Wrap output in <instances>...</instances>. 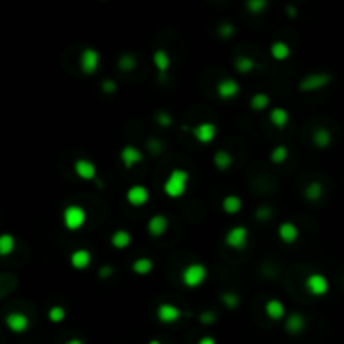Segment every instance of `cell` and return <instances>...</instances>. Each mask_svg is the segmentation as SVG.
<instances>
[{
  "instance_id": "cell-26",
  "label": "cell",
  "mask_w": 344,
  "mask_h": 344,
  "mask_svg": "<svg viewBox=\"0 0 344 344\" xmlns=\"http://www.w3.org/2000/svg\"><path fill=\"white\" fill-rule=\"evenodd\" d=\"M233 65H235V71L237 73H240V74H249L250 71H254L255 69V61L252 57H249V56H240V57H237L235 61H233Z\"/></svg>"
},
{
  "instance_id": "cell-37",
  "label": "cell",
  "mask_w": 344,
  "mask_h": 344,
  "mask_svg": "<svg viewBox=\"0 0 344 344\" xmlns=\"http://www.w3.org/2000/svg\"><path fill=\"white\" fill-rule=\"evenodd\" d=\"M156 123L160 124V126H171V123H173V118L170 116L168 113H158L156 114Z\"/></svg>"
},
{
  "instance_id": "cell-30",
  "label": "cell",
  "mask_w": 344,
  "mask_h": 344,
  "mask_svg": "<svg viewBox=\"0 0 344 344\" xmlns=\"http://www.w3.org/2000/svg\"><path fill=\"white\" fill-rule=\"evenodd\" d=\"M313 141L319 148H327L331 145V133L326 128H318L313 133Z\"/></svg>"
},
{
  "instance_id": "cell-7",
  "label": "cell",
  "mask_w": 344,
  "mask_h": 344,
  "mask_svg": "<svg viewBox=\"0 0 344 344\" xmlns=\"http://www.w3.org/2000/svg\"><path fill=\"white\" fill-rule=\"evenodd\" d=\"M331 83V76L329 74H323V73H314L309 74L305 78L301 79L299 83V89L301 91H318L321 87H324Z\"/></svg>"
},
{
  "instance_id": "cell-18",
  "label": "cell",
  "mask_w": 344,
  "mask_h": 344,
  "mask_svg": "<svg viewBox=\"0 0 344 344\" xmlns=\"http://www.w3.org/2000/svg\"><path fill=\"white\" fill-rule=\"evenodd\" d=\"M151 59H153V64H155L158 73H161V74L168 73V69H170V65H171V57L165 49H156V51H153Z\"/></svg>"
},
{
  "instance_id": "cell-12",
  "label": "cell",
  "mask_w": 344,
  "mask_h": 344,
  "mask_svg": "<svg viewBox=\"0 0 344 344\" xmlns=\"http://www.w3.org/2000/svg\"><path fill=\"white\" fill-rule=\"evenodd\" d=\"M240 92V84L233 78H223L217 83V94L220 99H233Z\"/></svg>"
},
{
  "instance_id": "cell-11",
  "label": "cell",
  "mask_w": 344,
  "mask_h": 344,
  "mask_svg": "<svg viewBox=\"0 0 344 344\" xmlns=\"http://www.w3.org/2000/svg\"><path fill=\"white\" fill-rule=\"evenodd\" d=\"M156 316L163 324H173L182 318V311H180L178 305H175L171 302H163L158 305Z\"/></svg>"
},
{
  "instance_id": "cell-46",
  "label": "cell",
  "mask_w": 344,
  "mask_h": 344,
  "mask_svg": "<svg viewBox=\"0 0 344 344\" xmlns=\"http://www.w3.org/2000/svg\"><path fill=\"white\" fill-rule=\"evenodd\" d=\"M148 344H161V342H160V341H158V339H151V341H150Z\"/></svg>"
},
{
  "instance_id": "cell-1",
  "label": "cell",
  "mask_w": 344,
  "mask_h": 344,
  "mask_svg": "<svg viewBox=\"0 0 344 344\" xmlns=\"http://www.w3.org/2000/svg\"><path fill=\"white\" fill-rule=\"evenodd\" d=\"M190 182V175L183 168H173L170 175L166 177L165 183H163V192H165L170 198H180L185 192H187Z\"/></svg>"
},
{
  "instance_id": "cell-15",
  "label": "cell",
  "mask_w": 344,
  "mask_h": 344,
  "mask_svg": "<svg viewBox=\"0 0 344 344\" xmlns=\"http://www.w3.org/2000/svg\"><path fill=\"white\" fill-rule=\"evenodd\" d=\"M146 228H148V233L151 237H161L163 233H166L168 230V217L163 214L153 215L148 220Z\"/></svg>"
},
{
  "instance_id": "cell-16",
  "label": "cell",
  "mask_w": 344,
  "mask_h": 344,
  "mask_svg": "<svg viewBox=\"0 0 344 344\" xmlns=\"http://www.w3.org/2000/svg\"><path fill=\"white\" fill-rule=\"evenodd\" d=\"M91 252L86 249H76L73 254H71L69 262L71 265L74 267L76 270H84L91 265Z\"/></svg>"
},
{
  "instance_id": "cell-4",
  "label": "cell",
  "mask_w": 344,
  "mask_h": 344,
  "mask_svg": "<svg viewBox=\"0 0 344 344\" xmlns=\"http://www.w3.org/2000/svg\"><path fill=\"white\" fill-rule=\"evenodd\" d=\"M249 242V230L245 225H235L225 233V244L227 247L233 250H242Z\"/></svg>"
},
{
  "instance_id": "cell-21",
  "label": "cell",
  "mask_w": 344,
  "mask_h": 344,
  "mask_svg": "<svg viewBox=\"0 0 344 344\" xmlns=\"http://www.w3.org/2000/svg\"><path fill=\"white\" fill-rule=\"evenodd\" d=\"M269 121L272 126L276 128H284L289 123V111L286 108H272L269 113Z\"/></svg>"
},
{
  "instance_id": "cell-14",
  "label": "cell",
  "mask_w": 344,
  "mask_h": 344,
  "mask_svg": "<svg viewBox=\"0 0 344 344\" xmlns=\"http://www.w3.org/2000/svg\"><path fill=\"white\" fill-rule=\"evenodd\" d=\"M119 158H121L123 165L126 168H133L136 165H140L143 161V153L134 145H126L119 153Z\"/></svg>"
},
{
  "instance_id": "cell-28",
  "label": "cell",
  "mask_w": 344,
  "mask_h": 344,
  "mask_svg": "<svg viewBox=\"0 0 344 344\" xmlns=\"http://www.w3.org/2000/svg\"><path fill=\"white\" fill-rule=\"evenodd\" d=\"M15 250V238L10 233L0 235V257H7Z\"/></svg>"
},
{
  "instance_id": "cell-34",
  "label": "cell",
  "mask_w": 344,
  "mask_h": 344,
  "mask_svg": "<svg viewBox=\"0 0 344 344\" xmlns=\"http://www.w3.org/2000/svg\"><path fill=\"white\" fill-rule=\"evenodd\" d=\"M47 318L54 324L62 323V321L65 319V309L62 307V305H52V307L49 309V313H47Z\"/></svg>"
},
{
  "instance_id": "cell-33",
  "label": "cell",
  "mask_w": 344,
  "mask_h": 344,
  "mask_svg": "<svg viewBox=\"0 0 344 344\" xmlns=\"http://www.w3.org/2000/svg\"><path fill=\"white\" fill-rule=\"evenodd\" d=\"M118 65L123 73H129V71H133L136 67V57L133 54H123V56L119 57Z\"/></svg>"
},
{
  "instance_id": "cell-31",
  "label": "cell",
  "mask_w": 344,
  "mask_h": 344,
  "mask_svg": "<svg viewBox=\"0 0 344 344\" xmlns=\"http://www.w3.org/2000/svg\"><path fill=\"white\" fill-rule=\"evenodd\" d=\"M323 192H324L323 185H321L319 182H313L305 187L304 195H305V198L311 200V201H318L321 196H323Z\"/></svg>"
},
{
  "instance_id": "cell-41",
  "label": "cell",
  "mask_w": 344,
  "mask_h": 344,
  "mask_svg": "<svg viewBox=\"0 0 344 344\" xmlns=\"http://www.w3.org/2000/svg\"><path fill=\"white\" fill-rule=\"evenodd\" d=\"M201 323L203 324H214L215 323V314L214 313H205L201 316Z\"/></svg>"
},
{
  "instance_id": "cell-24",
  "label": "cell",
  "mask_w": 344,
  "mask_h": 344,
  "mask_svg": "<svg viewBox=\"0 0 344 344\" xmlns=\"http://www.w3.org/2000/svg\"><path fill=\"white\" fill-rule=\"evenodd\" d=\"M270 56L274 57L276 61H286V59L291 56V47H289L286 42L276 41L272 42L270 46Z\"/></svg>"
},
{
  "instance_id": "cell-35",
  "label": "cell",
  "mask_w": 344,
  "mask_h": 344,
  "mask_svg": "<svg viewBox=\"0 0 344 344\" xmlns=\"http://www.w3.org/2000/svg\"><path fill=\"white\" fill-rule=\"evenodd\" d=\"M245 7L250 10V14L259 15L260 12H264L267 9V2L265 0H247V2H245Z\"/></svg>"
},
{
  "instance_id": "cell-19",
  "label": "cell",
  "mask_w": 344,
  "mask_h": 344,
  "mask_svg": "<svg viewBox=\"0 0 344 344\" xmlns=\"http://www.w3.org/2000/svg\"><path fill=\"white\" fill-rule=\"evenodd\" d=\"M264 311L267 318L272 321H281L284 316H286V305H284L279 299H269V301L265 302Z\"/></svg>"
},
{
  "instance_id": "cell-9",
  "label": "cell",
  "mask_w": 344,
  "mask_h": 344,
  "mask_svg": "<svg viewBox=\"0 0 344 344\" xmlns=\"http://www.w3.org/2000/svg\"><path fill=\"white\" fill-rule=\"evenodd\" d=\"M5 324H7L9 329L12 332H15V334H20V332H25L27 329H29L30 321L24 313L15 311V313H9L7 316H5Z\"/></svg>"
},
{
  "instance_id": "cell-13",
  "label": "cell",
  "mask_w": 344,
  "mask_h": 344,
  "mask_svg": "<svg viewBox=\"0 0 344 344\" xmlns=\"http://www.w3.org/2000/svg\"><path fill=\"white\" fill-rule=\"evenodd\" d=\"M126 200L131 207H143L150 200V190L145 185H133L128 188Z\"/></svg>"
},
{
  "instance_id": "cell-5",
  "label": "cell",
  "mask_w": 344,
  "mask_h": 344,
  "mask_svg": "<svg viewBox=\"0 0 344 344\" xmlns=\"http://www.w3.org/2000/svg\"><path fill=\"white\" fill-rule=\"evenodd\" d=\"M101 54L92 47H86L79 56V65L84 74H94L99 69Z\"/></svg>"
},
{
  "instance_id": "cell-20",
  "label": "cell",
  "mask_w": 344,
  "mask_h": 344,
  "mask_svg": "<svg viewBox=\"0 0 344 344\" xmlns=\"http://www.w3.org/2000/svg\"><path fill=\"white\" fill-rule=\"evenodd\" d=\"M131 240H133V237H131V233L128 230H124V228H119V230L111 233V245L118 250L129 247Z\"/></svg>"
},
{
  "instance_id": "cell-3",
  "label": "cell",
  "mask_w": 344,
  "mask_h": 344,
  "mask_svg": "<svg viewBox=\"0 0 344 344\" xmlns=\"http://www.w3.org/2000/svg\"><path fill=\"white\" fill-rule=\"evenodd\" d=\"M62 222L67 230H71V232L79 230V228L84 227V223L87 222V214L81 205L71 203L65 207L62 212Z\"/></svg>"
},
{
  "instance_id": "cell-39",
  "label": "cell",
  "mask_w": 344,
  "mask_h": 344,
  "mask_svg": "<svg viewBox=\"0 0 344 344\" xmlns=\"http://www.w3.org/2000/svg\"><path fill=\"white\" fill-rule=\"evenodd\" d=\"M255 217L259 218V220H269V218L272 217V212L269 207H260V209L255 212Z\"/></svg>"
},
{
  "instance_id": "cell-25",
  "label": "cell",
  "mask_w": 344,
  "mask_h": 344,
  "mask_svg": "<svg viewBox=\"0 0 344 344\" xmlns=\"http://www.w3.org/2000/svg\"><path fill=\"white\" fill-rule=\"evenodd\" d=\"M214 165L218 168V170H228L233 165V158L228 151L225 150H218L214 155Z\"/></svg>"
},
{
  "instance_id": "cell-40",
  "label": "cell",
  "mask_w": 344,
  "mask_h": 344,
  "mask_svg": "<svg viewBox=\"0 0 344 344\" xmlns=\"http://www.w3.org/2000/svg\"><path fill=\"white\" fill-rule=\"evenodd\" d=\"M101 87H102V91L106 92V94H113L114 91H116V83H114L113 79H106V81H102V84H101Z\"/></svg>"
},
{
  "instance_id": "cell-27",
  "label": "cell",
  "mask_w": 344,
  "mask_h": 344,
  "mask_svg": "<svg viewBox=\"0 0 344 344\" xmlns=\"http://www.w3.org/2000/svg\"><path fill=\"white\" fill-rule=\"evenodd\" d=\"M131 269H133L134 274L138 276H146L150 274L153 270V260L148 259V257H140L133 262V265H131Z\"/></svg>"
},
{
  "instance_id": "cell-6",
  "label": "cell",
  "mask_w": 344,
  "mask_h": 344,
  "mask_svg": "<svg viewBox=\"0 0 344 344\" xmlns=\"http://www.w3.org/2000/svg\"><path fill=\"white\" fill-rule=\"evenodd\" d=\"M305 289H307V292L311 296H316V297H321V296H326L327 291H329V282L327 279L319 274V272H314V274H311L307 279H305Z\"/></svg>"
},
{
  "instance_id": "cell-2",
  "label": "cell",
  "mask_w": 344,
  "mask_h": 344,
  "mask_svg": "<svg viewBox=\"0 0 344 344\" xmlns=\"http://www.w3.org/2000/svg\"><path fill=\"white\" fill-rule=\"evenodd\" d=\"M207 276H209V270L203 264L200 262H192L187 267H183L182 270V282L183 286H187L190 289L200 287L201 284L207 281Z\"/></svg>"
},
{
  "instance_id": "cell-45",
  "label": "cell",
  "mask_w": 344,
  "mask_h": 344,
  "mask_svg": "<svg viewBox=\"0 0 344 344\" xmlns=\"http://www.w3.org/2000/svg\"><path fill=\"white\" fill-rule=\"evenodd\" d=\"M102 269L105 270H101V276H108V274H111V267H102Z\"/></svg>"
},
{
  "instance_id": "cell-38",
  "label": "cell",
  "mask_w": 344,
  "mask_h": 344,
  "mask_svg": "<svg viewBox=\"0 0 344 344\" xmlns=\"http://www.w3.org/2000/svg\"><path fill=\"white\" fill-rule=\"evenodd\" d=\"M222 301L225 302L228 307H235V305L238 304V297L235 296V294L227 292V294H223V296H222Z\"/></svg>"
},
{
  "instance_id": "cell-43",
  "label": "cell",
  "mask_w": 344,
  "mask_h": 344,
  "mask_svg": "<svg viewBox=\"0 0 344 344\" xmlns=\"http://www.w3.org/2000/svg\"><path fill=\"white\" fill-rule=\"evenodd\" d=\"M64 344H86L83 339H79V337H71V339H67Z\"/></svg>"
},
{
  "instance_id": "cell-8",
  "label": "cell",
  "mask_w": 344,
  "mask_h": 344,
  "mask_svg": "<svg viewBox=\"0 0 344 344\" xmlns=\"http://www.w3.org/2000/svg\"><path fill=\"white\" fill-rule=\"evenodd\" d=\"M192 134H193V138L198 141V143H201V145L212 143V141L215 140V136H217V126L214 123H210V121L198 123L192 129Z\"/></svg>"
},
{
  "instance_id": "cell-36",
  "label": "cell",
  "mask_w": 344,
  "mask_h": 344,
  "mask_svg": "<svg viewBox=\"0 0 344 344\" xmlns=\"http://www.w3.org/2000/svg\"><path fill=\"white\" fill-rule=\"evenodd\" d=\"M233 32H235V27H233L230 22H222V24L218 25V36L223 37V39L233 36Z\"/></svg>"
},
{
  "instance_id": "cell-42",
  "label": "cell",
  "mask_w": 344,
  "mask_h": 344,
  "mask_svg": "<svg viewBox=\"0 0 344 344\" xmlns=\"http://www.w3.org/2000/svg\"><path fill=\"white\" fill-rule=\"evenodd\" d=\"M196 344H217V341L212 336H203V337H200Z\"/></svg>"
},
{
  "instance_id": "cell-29",
  "label": "cell",
  "mask_w": 344,
  "mask_h": 344,
  "mask_svg": "<svg viewBox=\"0 0 344 344\" xmlns=\"http://www.w3.org/2000/svg\"><path fill=\"white\" fill-rule=\"evenodd\" d=\"M270 105V97L264 94V92H255V94L250 97V108L254 111H265Z\"/></svg>"
},
{
  "instance_id": "cell-44",
  "label": "cell",
  "mask_w": 344,
  "mask_h": 344,
  "mask_svg": "<svg viewBox=\"0 0 344 344\" xmlns=\"http://www.w3.org/2000/svg\"><path fill=\"white\" fill-rule=\"evenodd\" d=\"M286 12H287V15H292V17H294V15H296V9L291 7V5H287V7H286Z\"/></svg>"
},
{
  "instance_id": "cell-17",
  "label": "cell",
  "mask_w": 344,
  "mask_h": 344,
  "mask_svg": "<svg viewBox=\"0 0 344 344\" xmlns=\"http://www.w3.org/2000/svg\"><path fill=\"white\" fill-rule=\"evenodd\" d=\"M277 233L284 244H294L299 238V228L294 222H282L277 228Z\"/></svg>"
},
{
  "instance_id": "cell-32",
  "label": "cell",
  "mask_w": 344,
  "mask_h": 344,
  "mask_svg": "<svg viewBox=\"0 0 344 344\" xmlns=\"http://www.w3.org/2000/svg\"><path fill=\"white\" fill-rule=\"evenodd\" d=\"M287 156H289V150H287V146H284V145H277L276 148L270 151V161L276 163V165L284 163L287 160Z\"/></svg>"
},
{
  "instance_id": "cell-10",
  "label": "cell",
  "mask_w": 344,
  "mask_h": 344,
  "mask_svg": "<svg viewBox=\"0 0 344 344\" xmlns=\"http://www.w3.org/2000/svg\"><path fill=\"white\" fill-rule=\"evenodd\" d=\"M74 173L78 175L81 180H96L97 178V166L87 158H78L74 161Z\"/></svg>"
},
{
  "instance_id": "cell-22",
  "label": "cell",
  "mask_w": 344,
  "mask_h": 344,
  "mask_svg": "<svg viewBox=\"0 0 344 344\" xmlns=\"http://www.w3.org/2000/svg\"><path fill=\"white\" fill-rule=\"evenodd\" d=\"M222 209L228 215H235L242 210V198L237 195H227L222 200Z\"/></svg>"
},
{
  "instance_id": "cell-23",
  "label": "cell",
  "mask_w": 344,
  "mask_h": 344,
  "mask_svg": "<svg viewBox=\"0 0 344 344\" xmlns=\"http://www.w3.org/2000/svg\"><path fill=\"white\" fill-rule=\"evenodd\" d=\"M305 327V319L304 316H301L299 313H292L289 318L286 319V329L291 334H299Z\"/></svg>"
}]
</instances>
